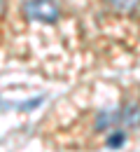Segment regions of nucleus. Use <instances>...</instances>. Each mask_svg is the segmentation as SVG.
I'll list each match as a JSON object with an SVG mask.
<instances>
[{
    "label": "nucleus",
    "instance_id": "39448f33",
    "mask_svg": "<svg viewBox=\"0 0 140 152\" xmlns=\"http://www.w3.org/2000/svg\"><path fill=\"white\" fill-rule=\"evenodd\" d=\"M117 10H124V12H128V10H136V5H138V0H110Z\"/></svg>",
    "mask_w": 140,
    "mask_h": 152
},
{
    "label": "nucleus",
    "instance_id": "423d86ee",
    "mask_svg": "<svg viewBox=\"0 0 140 152\" xmlns=\"http://www.w3.org/2000/svg\"><path fill=\"white\" fill-rule=\"evenodd\" d=\"M2 10H5V0H0V14H2Z\"/></svg>",
    "mask_w": 140,
    "mask_h": 152
},
{
    "label": "nucleus",
    "instance_id": "20e7f679",
    "mask_svg": "<svg viewBox=\"0 0 140 152\" xmlns=\"http://www.w3.org/2000/svg\"><path fill=\"white\" fill-rule=\"evenodd\" d=\"M124 143H126V133L121 131V129H112L110 138H107V148H110V150H117Z\"/></svg>",
    "mask_w": 140,
    "mask_h": 152
},
{
    "label": "nucleus",
    "instance_id": "f03ea898",
    "mask_svg": "<svg viewBox=\"0 0 140 152\" xmlns=\"http://www.w3.org/2000/svg\"><path fill=\"white\" fill-rule=\"evenodd\" d=\"M119 122H121L119 110H103V113H98V117H96V131H107V129H112V126L119 124Z\"/></svg>",
    "mask_w": 140,
    "mask_h": 152
},
{
    "label": "nucleus",
    "instance_id": "7ed1b4c3",
    "mask_svg": "<svg viewBox=\"0 0 140 152\" xmlns=\"http://www.w3.org/2000/svg\"><path fill=\"white\" fill-rule=\"evenodd\" d=\"M121 122L126 124V126H131V129H136L138 126V105L133 103V105H128L124 113H121Z\"/></svg>",
    "mask_w": 140,
    "mask_h": 152
},
{
    "label": "nucleus",
    "instance_id": "f257e3e1",
    "mask_svg": "<svg viewBox=\"0 0 140 152\" xmlns=\"http://www.w3.org/2000/svg\"><path fill=\"white\" fill-rule=\"evenodd\" d=\"M23 12L30 21H42V23H56L61 17L59 5L54 0H26Z\"/></svg>",
    "mask_w": 140,
    "mask_h": 152
}]
</instances>
